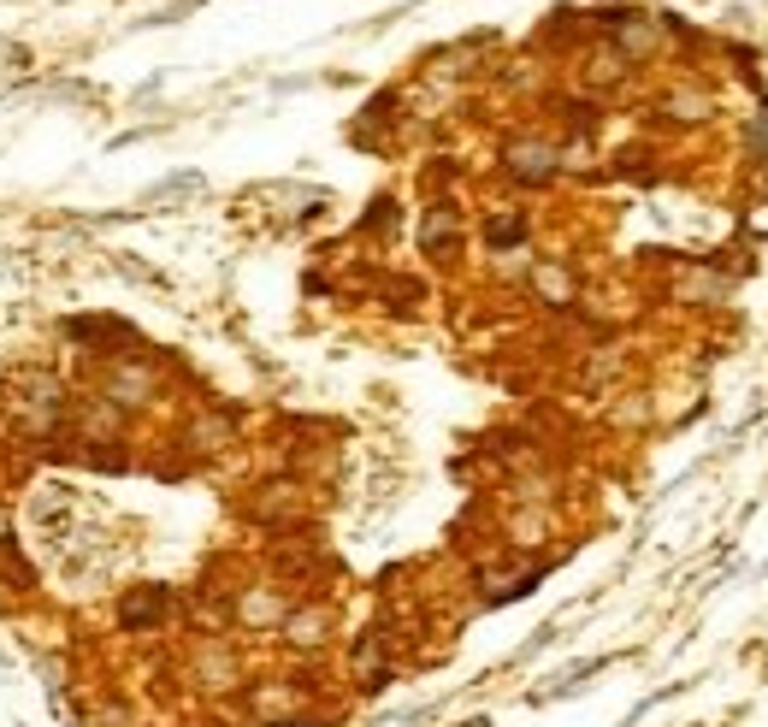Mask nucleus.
I'll list each match as a JSON object with an SVG mask.
<instances>
[{
	"label": "nucleus",
	"instance_id": "f03ea898",
	"mask_svg": "<svg viewBox=\"0 0 768 727\" xmlns=\"http://www.w3.org/2000/svg\"><path fill=\"white\" fill-rule=\"evenodd\" d=\"M509 172L514 178H526V184H538V178H550L556 166H550V148H538V142H526V148H514L509 154Z\"/></svg>",
	"mask_w": 768,
	"mask_h": 727
},
{
	"label": "nucleus",
	"instance_id": "20e7f679",
	"mask_svg": "<svg viewBox=\"0 0 768 727\" xmlns=\"http://www.w3.org/2000/svg\"><path fill=\"white\" fill-rule=\"evenodd\" d=\"M444 243H455V213H449V207H432V219H426V249L438 255Z\"/></svg>",
	"mask_w": 768,
	"mask_h": 727
},
{
	"label": "nucleus",
	"instance_id": "39448f33",
	"mask_svg": "<svg viewBox=\"0 0 768 727\" xmlns=\"http://www.w3.org/2000/svg\"><path fill=\"white\" fill-rule=\"evenodd\" d=\"M485 237H491V243H514V237H520V219H509V213H503V219H491V231H485Z\"/></svg>",
	"mask_w": 768,
	"mask_h": 727
},
{
	"label": "nucleus",
	"instance_id": "7ed1b4c3",
	"mask_svg": "<svg viewBox=\"0 0 768 727\" xmlns=\"http://www.w3.org/2000/svg\"><path fill=\"white\" fill-rule=\"evenodd\" d=\"M284 639H290V645H320V639H325V609L284 615Z\"/></svg>",
	"mask_w": 768,
	"mask_h": 727
},
{
	"label": "nucleus",
	"instance_id": "f257e3e1",
	"mask_svg": "<svg viewBox=\"0 0 768 727\" xmlns=\"http://www.w3.org/2000/svg\"><path fill=\"white\" fill-rule=\"evenodd\" d=\"M172 615V592H160V586H148V592H130L119 603V621L125 627H154V621H166Z\"/></svg>",
	"mask_w": 768,
	"mask_h": 727
}]
</instances>
